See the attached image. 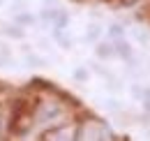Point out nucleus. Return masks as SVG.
Returning a JSON list of instances; mask_svg holds the SVG:
<instances>
[{"mask_svg":"<svg viewBox=\"0 0 150 141\" xmlns=\"http://www.w3.org/2000/svg\"><path fill=\"white\" fill-rule=\"evenodd\" d=\"M39 97H28V95H19L9 102V113H7V132L12 137H25L33 125H35V109H37Z\"/></svg>","mask_w":150,"mask_h":141,"instance_id":"f257e3e1","label":"nucleus"},{"mask_svg":"<svg viewBox=\"0 0 150 141\" xmlns=\"http://www.w3.org/2000/svg\"><path fill=\"white\" fill-rule=\"evenodd\" d=\"M97 56H102V58H111V56H113L111 46H109V44H99V46H97Z\"/></svg>","mask_w":150,"mask_h":141,"instance_id":"20e7f679","label":"nucleus"},{"mask_svg":"<svg viewBox=\"0 0 150 141\" xmlns=\"http://www.w3.org/2000/svg\"><path fill=\"white\" fill-rule=\"evenodd\" d=\"M42 141H76V127L69 123H60L51 125L49 130L42 132Z\"/></svg>","mask_w":150,"mask_h":141,"instance_id":"7ed1b4c3","label":"nucleus"},{"mask_svg":"<svg viewBox=\"0 0 150 141\" xmlns=\"http://www.w3.org/2000/svg\"><path fill=\"white\" fill-rule=\"evenodd\" d=\"M76 141H111L109 130L97 118H88L76 127Z\"/></svg>","mask_w":150,"mask_h":141,"instance_id":"f03ea898","label":"nucleus"}]
</instances>
